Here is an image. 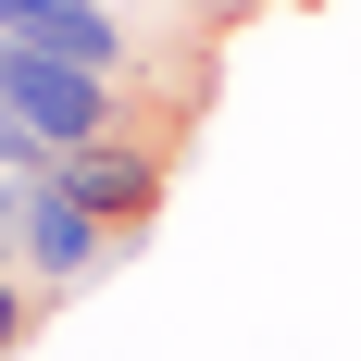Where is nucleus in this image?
Wrapping results in <instances>:
<instances>
[{
  "mask_svg": "<svg viewBox=\"0 0 361 361\" xmlns=\"http://www.w3.org/2000/svg\"><path fill=\"white\" fill-rule=\"evenodd\" d=\"M187 13H200V25H237V13H250V0H187Z\"/></svg>",
  "mask_w": 361,
  "mask_h": 361,
  "instance_id": "7",
  "label": "nucleus"
},
{
  "mask_svg": "<svg viewBox=\"0 0 361 361\" xmlns=\"http://www.w3.org/2000/svg\"><path fill=\"white\" fill-rule=\"evenodd\" d=\"M13 250H25V187L0 175V274H13Z\"/></svg>",
  "mask_w": 361,
  "mask_h": 361,
  "instance_id": "6",
  "label": "nucleus"
},
{
  "mask_svg": "<svg viewBox=\"0 0 361 361\" xmlns=\"http://www.w3.org/2000/svg\"><path fill=\"white\" fill-rule=\"evenodd\" d=\"M100 262H112V224L75 212L63 187H25V250H13V274L25 287H87Z\"/></svg>",
  "mask_w": 361,
  "mask_h": 361,
  "instance_id": "3",
  "label": "nucleus"
},
{
  "mask_svg": "<svg viewBox=\"0 0 361 361\" xmlns=\"http://www.w3.org/2000/svg\"><path fill=\"white\" fill-rule=\"evenodd\" d=\"M0 112L13 125H37V137L63 149H100V137H125L137 112H125V75H87V63H50V50H0Z\"/></svg>",
  "mask_w": 361,
  "mask_h": 361,
  "instance_id": "1",
  "label": "nucleus"
},
{
  "mask_svg": "<svg viewBox=\"0 0 361 361\" xmlns=\"http://www.w3.org/2000/svg\"><path fill=\"white\" fill-rule=\"evenodd\" d=\"M25 324H37V287H13V274H0V349H25Z\"/></svg>",
  "mask_w": 361,
  "mask_h": 361,
  "instance_id": "5",
  "label": "nucleus"
},
{
  "mask_svg": "<svg viewBox=\"0 0 361 361\" xmlns=\"http://www.w3.org/2000/svg\"><path fill=\"white\" fill-rule=\"evenodd\" d=\"M50 187H63L75 212H100L112 237H137V224L162 212V187H175V149H162V137H137V125H125V137H100V149H75V162H63V175H50Z\"/></svg>",
  "mask_w": 361,
  "mask_h": 361,
  "instance_id": "2",
  "label": "nucleus"
},
{
  "mask_svg": "<svg viewBox=\"0 0 361 361\" xmlns=\"http://www.w3.org/2000/svg\"><path fill=\"white\" fill-rule=\"evenodd\" d=\"M0 175H13V187H50V175H63V149L37 137V125H13V112H0Z\"/></svg>",
  "mask_w": 361,
  "mask_h": 361,
  "instance_id": "4",
  "label": "nucleus"
}]
</instances>
